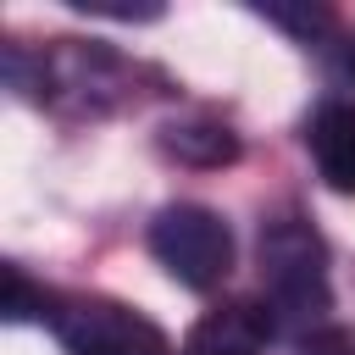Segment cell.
I'll list each match as a JSON object with an SVG mask.
<instances>
[{
  "label": "cell",
  "instance_id": "cell-1",
  "mask_svg": "<svg viewBox=\"0 0 355 355\" xmlns=\"http://www.w3.org/2000/svg\"><path fill=\"white\" fill-rule=\"evenodd\" d=\"M261 288L283 316L316 322L327 311V250L300 216H277L261 227Z\"/></svg>",
  "mask_w": 355,
  "mask_h": 355
},
{
  "label": "cell",
  "instance_id": "cell-2",
  "mask_svg": "<svg viewBox=\"0 0 355 355\" xmlns=\"http://www.w3.org/2000/svg\"><path fill=\"white\" fill-rule=\"evenodd\" d=\"M150 250L189 288H216L233 266V233L211 205H166L150 222Z\"/></svg>",
  "mask_w": 355,
  "mask_h": 355
},
{
  "label": "cell",
  "instance_id": "cell-3",
  "mask_svg": "<svg viewBox=\"0 0 355 355\" xmlns=\"http://www.w3.org/2000/svg\"><path fill=\"white\" fill-rule=\"evenodd\" d=\"M50 327L67 355H172L166 333L116 300H50Z\"/></svg>",
  "mask_w": 355,
  "mask_h": 355
},
{
  "label": "cell",
  "instance_id": "cell-4",
  "mask_svg": "<svg viewBox=\"0 0 355 355\" xmlns=\"http://www.w3.org/2000/svg\"><path fill=\"white\" fill-rule=\"evenodd\" d=\"M305 144H311L322 183L338 194H355V105H344V100L316 105V116L305 122Z\"/></svg>",
  "mask_w": 355,
  "mask_h": 355
},
{
  "label": "cell",
  "instance_id": "cell-5",
  "mask_svg": "<svg viewBox=\"0 0 355 355\" xmlns=\"http://www.w3.org/2000/svg\"><path fill=\"white\" fill-rule=\"evenodd\" d=\"M166 150L183 155V161H205V166H222V161L239 155V144H233L227 128H172L166 133Z\"/></svg>",
  "mask_w": 355,
  "mask_h": 355
},
{
  "label": "cell",
  "instance_id": "cell-6",
  "mask_svg": "<svg viewBox=\"0 0 355 355\" xmlns=\"http://www.w3.org/2000/svg\"><path fill=\"white\" fill-rule=\"evenodd\" d=\"M294 355H355V333L349 327H311L294 344Z\"/></svg>",
  "mask_w": 355,
  "mask_h": 355
},
{
  "label": "cell",
  "instance_id": "cell-7",
  "mask_svg": "<svg viewBox=\"0 0 355 355\" xmlns=\"http://www.w3.org/2000/svg\"><path fill=\"white\" fill-rule=\"evenodd\" d=\"M183 355H216V349H194V344H183Z\"/></svg>",
  "mask_w": 355,
  "mask_h": 355
},
{
  "label": "cell",
  "instance_id": "cell-8",
  "mask_svg": "<svg viewBox=\"0 0 355 355\" xmlns=\"http://www.w3.org/2000/svg\"><path fill=\"white\" fill-rule=\"evenodd\" d=\"M349 72H355V39H349Z\"/></svg>",
  "mask_w": 355,
  "mask_h": 355
}]
</instances>
